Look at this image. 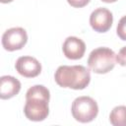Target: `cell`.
<instances>
[{"label":"cell","instance_id":"30bf717a","mask_svg":"<svg viewBox=\"0 0 126 126\" xmlns=\"http://www.w3.org/2000/svg\"><path fill=\"white\" fill-rule=\"evenodd\" d=\"M109 121L113 126H126V106H115L109 114Z\"/></svg>","mask_w":126,"mask_h":126},{"label":"cell","instance_id":"8fae6325","mask_svg":"<svg viewBox=\"0 0 126 126\" xmlns=\"http://www.w3.org/2000/svg\"><path fill=\"white\" fill-rule=\"evenodd\" d=\"M116 32L117 35L120 37V39L126 40V16H123L119 20L116 28Z\"/></svg>","mask_w":126,"mask_h":126},{"label":"cell","instance_id":"7c38bea8","mask_svg":"<svg viewBox=\"0 0 126 126\" xmlns=\"http://www.w3.org/2000/svg\"><path fill=\"white\" fill-rule=\"evenodd\" d=\"M116 61L121 66H126V46L122 47L116 55Z\"/></svg>","mask_w":126,"mask_h":126},{"label":"cell","instance_id":"4fadbf2b","mask_svg":"<svg viewBox=\"0 0 126 126\" xmlns=\"http://www.w3.org/2000/svg\"><path fill=\"white\" fill-rule=\"evenodd\" d=\"M67 2L75 8H82L85 7L87 4H89L90 0H67Z\"/></svg>","mask_w":126,"mask_h":126},{"label":"cell","instance_id":"ba28073f","mask_svg":"<svg viewBox=\"0 0 126 126\" xmlns=\"http://www.w3.org/2000/svg\"><path fill=\"white\" fill-rule=\"evenodd\" d=\"M62 50L68 59L77 60L84 56L86 44L81 38L77 36H68L63 42Z\"/></svg>","mask_w":126,"mask_h":126},{"label":"cell","instance_id":"277c9868","mask_svg":"<svg viewBox=\"0 0 126 126\" xmlns=\"http://www.w3.org/2000/svg\"><path fill=\"white\" fill-rule=\"evenodd\" d=\"M48 99L41 97H30L26 98V104L24 106V113L29 120L42 121L49 114Z\"/></svg>","mask_w":126,"mask_h":126},{"label":"cell","instance_id":"5b68a950","mask_svg":"<svg viewBox=\"0 0 126 126\" xmlns=\"http://www.w3.org/2000/svg\"><path fill=\"white\" fill-rule=\"evenodd\" d=\"M28 41V34L25 29L17 27L7 30L2 35V45L8 51L22 49Z\"/></svg>","mask_w":126,"mask_h":126},{"label":"cell","instance_id":"8992f818","mask_svg":"<svg viewBox=\"0 0 126 126\" xmlns=\"http://www.w3.org/2000/svg\"><path fill=\"white\" fill-rule=\"evenodd\" d=\"M113 23L112 13L106 8H97L90 16V25L97 32H107Z\"/></svg>","mask_w":126,"mask_h":126},{"label":"cell","instance_id":"9c48e42d","mask_svg":"<svg viewBox=\"0 0 126 126\" xmlns=\"http://www.w3.org/2000/svg\"><path fill=\"white\" fill-rule=\"evenodd\" d=\"M21 91V82L13 76H2L0 78V97L11 98Z\"/></svg>","mask_w":126,"mask_h":126},{"label":"cell","instance_id":"9a60e30c","mask_svg":"<svg viewBox=\"0 0 126 126\" xmlns=\"http://www.w3.org/2000/svg\"><path fill=\"white\" fill-rule=\"evenodd\" d=\"M2 3H10V2H12L13 0H0Z\"/></svg>","mask_w":126,"mask_h":126},{"label":"cell","instance_id":"7a4b0ae2","mask_svg":"<svg viewBox=\"0 0 126 126\" xmlns=\"http://www.w3.org/2000/svg\"><path fill=\"white\" fill-rule=\"evenodd\" d=\"M116 54L108 47H97L94 49L88 58V65L96 74H106L115 66Z\"/></svg>","mask_w":126,"mask_h":126},{"label":"cell","instance_id":"5bb4252c","mask_svg":"<svg viewBox=\"0 0 126 126\" xmlns=\"http://www.w3.org/2000/svg\"><path fill=\"white\" fill-rule=\"evenodd\" d=\"M101 1H103L105 3H113V2H116L117 0H101Z\"/></svg>","mask_w":126,"mask_h":126},{"label":"cell","instance_id":"3957f363","mask_svg":"<svg viewBox=\"0 0 126 126\" xmlns=\"http://www.w3.org/2000/svg\"><path fill=\"white\" fill-rule=\"evenodd\" d=\"M71 111L73 117L77 121L87 123L93 121L96 117L98 113V106L93 97L83 95L74 99Z\"/></svg>","mask_w":126,"mask_h":126},{"label":"cell","instance_id":"52a82bcc","mask_svg":"<svg viewBox=\"0 0 126 126\" xmlns=\"http://www.w3.org/2000/svg\"><path fill=\"white\" fill-rule=\"evenodd\" d=\"M18 73L26 78H34L41 72V64L39 61L32 56H21L17 59L15 64Z\"/></svg>","mask_w":126,"mask_h":126},{"label":"cell","instance_id":"6da1fadb","mask_svg":"<svg viewBox=\"0 0 126 126\" xmlns=\"http://www.w3.org/2000/svg\"><path fill=\"white\" fill-rule=\"evenodd\" d=\"M55 82L62 88L84 90L91 82L90 71L82 65H62L54 74Z\"/></svg>","mask_w":126,"mask_h":126}]
</instances>
